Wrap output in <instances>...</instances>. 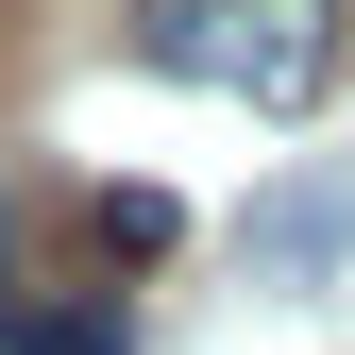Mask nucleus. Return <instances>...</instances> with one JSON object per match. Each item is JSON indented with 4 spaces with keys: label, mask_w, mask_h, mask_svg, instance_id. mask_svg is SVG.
Returning <instances> with one entry per match:
<instances>
[{
    "label": "nucleus",
    "mask_w": 355,
    "mask_h": 355,
    "mask_svg": "<svg viewBox=\"0 0 355 355\" xmlns=\"http://www.w3.org/2000/svg\"><path fill=\"white\" fill-rule=\"evenodd\" d=\"M136 51L169 85L254 102V119H304L338 85V0H136Z\"/></svg>",
    "instance_id": "1"
},
{
    "label": "nucleus",
    "mask_w": 355,
    "mask_h": 355,
    "mask_svg": "<svg viewBox=\"0 0 355 355\" xmlns=\"http://www.w3.org/2000/svg\"><path fill=\"white\" fill-rule=\"evenodd\" d=\"M237 254H254V288H322L338 254H355V187H322V169H304V187H271L237 220Z\"/></svg>",
    "instance_id": "2"
},
{
    "label": "nucleus",
    "mask_w": 355,
    "mask_h": 355,
    "mask_svg": "<svg viewBox=\"0 0 355 355\" xmlns=\"http://www.w3.org/2000/svg\"><path fill=\"white\" fill-rule=\"evenodd\" d=\"M169 237H187L169 187H102V254H169Z\"/></svg>",
    "instance_id": "3"
},
{
    "label": "nucleus",
    "mask_w": 355,
    "mask_h": 355,
    "mask_svg": "<svg viewBox=\"0 0 355 355\" xmlns=\"http://www.w3.org/2000/svg\"><path fill=\"white\" fill-rule=\"evenodd\" d=\"M17 355H136V338H119L102 304H51V322H17Z\"/></svg>",
    "instance_id": "4"
}]
</instances>
